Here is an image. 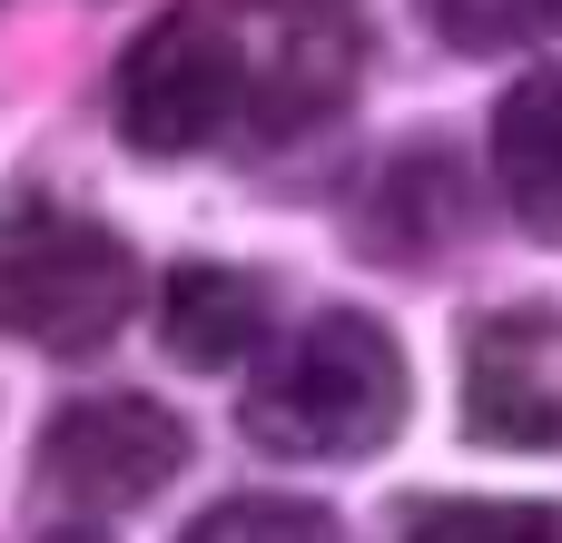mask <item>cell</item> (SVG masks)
Instances as JSON below:
<instances>
[{"label": "cell", "instance_id": "obj_4", "mask_svg": "<svg viewBox=\"0 0 562 543\" xmlns=\"http://www.w3.org/2000/svg\"><path fill=\"white\" fill-rule=\"evenodd\" d=\"M30 475L49 505H69V524H99V514H128L188 475V425L158 396H79L40 425Z\"/></svg>", "mask_w": 562, "mask_h": 543}, {"label": "cell", "instance_id": "obj_11", "mask_svg": "<svg viewBox=\"0 0 562 543\" xmlns=\"http://www.w3.org/2000/svg\"><path fill=\"white\" fill-rule=\"evenodd\" d=\"M425 20L454 49H514V40H543L553 30L562 0H425Z\"/></svg>", "mask_w": 562, "mask_h": 543}, {"label": "cell", "instance_id": "obj_3", "mask_svg": "<svg viewBox=\"0 0 562 543\" xmlns=\"http://www.w3.org/2000/svg\"><path fill=\"white\" fill-rule=\"evenodd\" d=\"M257 79H247V30L237 10L217 0H168L128 49H119V79H109V109H119V138L138 158H198L217 148L237 119H247Z\"/></svg>", "mask_w": 562, "mask_h": 543}, {"label": "cell", "instance_id": "obj_1", "mask_svg": "<svg viewBox=\"0 0 562 543\" xmlns=\"http://www.w3.org/2000/svg\"><path fill=\"white\" fill-rule=\"evenodd\" d=\"M405 406H415V366L395 326L366 307H316L296 336H277L247 366L237 425L277 465H366L405 435Z\"/></svg>", "mask_w": 562, "mask_h": 543}, {"label": "cell", "instance_id": "obj_8", "mask_svg": "<svg viewBox=\"0 0 562 543\" xmlns=\"http://www.w3.org/2000/svg\"><path fill=\"white\" fill-rule=\"evenodd\" d=\"M494 188L533 237L562 247V69H524L494 99Z\"/></svg>", "mask_w": 562, "mask_h": 543}, {"label": "cell", "instance_id": "obj_2", "mask_svg": "<svg viewBox=\"0 0 562 543\" xmlns=\"http://www.w3.org/2000/svg\"><path fill=\"white\" fill-rule=\"evenodd\" d=\"M148 297V267L138 247L69 208V198H40V188H10L0 198V336L30 346V356H99Z\"/></svg>", "mask_w": 562, "mask_h": 543}, {"label": "cell", "instance_id": "obj_9", "mask_svg": "<svg viewBox=\"0 0 562 543\" xmlns=\"http://www.w3.org/2000/svg\"><path fill=\"white\" fill-rule=\"evenodd\" d=\"M395 543H562V505H514V495H464V505H415Z\"/></svg>", "mask_w": 562, "mask_h": 543}, {"label": "cell", "instance_id": "obj_10", "mask_svg": "<svg viewBox=\"0 0 562 543\" xmlns=\"http://www.w3.org/2000/svg\"><path fill=\"white\" fill-rule=\"evenodd\" d=\"M178 543H346V534H336V514H326V505H286V495H227V505H207V514H198Z\"/></svg>", "mask_w": 562, "mask_h": 543}, {"label": "cell", "instance_id": "obj_6", "mask_svg": "<svg viewBox=\"0 0 562 543\" xmlns=\"http://www.w3.org/2000/svg\"><path fill=\"white\" fill-rule=\"evenodd\" d=\"M247 30V79L267 99V119H326L346 69H356V10L346 0H237Z\"/></svg>", "mask_w": 562, "mask_h": 543}, {"label": "cell", "instance_id": "obj_12", "mask_svg": "<svg viewBox=\"0 0 562 543\" xmlns=\"http://www.w3.org/2000/svg\"><path fill=\"white\" fill-rule=\"evenodd\" d=\"M40 543H109V534H99V524H49Z\"/></svg>", "mask_w": 562, "mask_h": 543}, {"label": "cell", "instance_id": "obj_5", "mask_svg": "<svg viewBox=\"0 0 562 543\" xmlns=\"http://www.w3.org/2000/svg\"><path fill=\"white\" fill-rule=\"evenodd\" d=\"M464 435L562 455V307H494L464 326Z\"/></svg>", "mask_w": 562, "mask_h": 543}, {"label": "cell", "instance_id": "obj_7", "mask_svg": "<svg viewBox=\"0 0 562 543\" xmlns=\"http://www.w3.org/2000/svg\"><path fill=\"white\" fill-rule=\"evenodd\" d=\"M158 346L178 366H237L267 346V277L257 267H217V257H178L158 277Z\"/></svg>", "mask_w": 562, "mask_h": 543}]
</instances>
